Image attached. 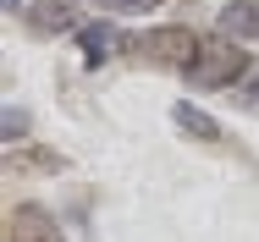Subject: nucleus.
Wrapping results in <instances>:
<instances>
[{"instance_id":"3","label":"nucleus","mask_w":259,"mask_h":242,"mask_svg":"<svg viewBox=\"0 0 259 242\" xmlns=\"http://www.w3.org/2000/svg\"><path fill=\"white\" fill-rule=\"evenodd\" d=\"M6 242H66V237H61V226H55L50 209L17 204V209L6 215Z\"/></svg>"},{"instance_id":"2","label":"nucleus","mask_w":259,"mask_h":242,"mask_svg":"<svg viewBox=\"0 0 259 242\" xmlns=\"http://www.w3.org/2000/svg\"><path fill=\"white\" fill-rule=\"evenodd\" d=\"M248 77V50L232 44V33H204L199 61L188 72V88H237Z\"/></svg>"},{"instance_id":"7","label":"nucleus","mask_w":259,"mask_h":242,"mask_svg":"<svg viewBox=\"0 0 259 242\" xmlns=\"http://www.w3.org/2000/svg\"><path fill=\"white\" fill-rule=\"evenodd\" d=\"M221 33L259 39V0H226V6H221Z\"/></svg>"},{"instance_id":"9","label":"nucleus","mask_w":259,"mask_h":242,"mask_svg":"<svg viewBox=\"0 0 259 242\" xmlns=\"http://www.w3.org/2000/svg\"><path fill=\"white\" fill-rule=\"evenodd\" d=\"M0 127H6V143H11V138H28V110H11V105H6Z\"/></svg>"},{"instance_id":"12","label":"nucleus","mask_w":259,"mask_h":242,"mask_svg":"<svg viewBox=\"0 0 259 242\" xmlns=\"http://www.w3.org/2000/svg\"><path fill=\"white\" fill-rule=\"evenodd\" d=\"M0 6H6V11H11V6H22V0H0Z\"/></svg>"},{"instance_id":"11","label":"nucleus","mask_w":259,"mask_h":242,"mask_svg":"<svg viewBox=\"0 0 259 242\" xmlns=\"http://www.w3.org/2000/svg\"><path fill=\"white\" fill-rule=\"evenodd\" d=\"M248 105H254V110H259V72H254V77H248Z\"/></svg>"},{"instance_id":"1","label":"nucleus","mask_w":259,"mask_h":242,"mask_svg":"<svg viewBox=\"0 0 259 242\" xmlns=\"http://www.w3.org/2000/svg\"><path fill=\"white\" fill-rule=\"evenodd\" d=\"M199 44H204V33H193V28H182V22H160V28H144L138 39H127V55L138 61V66H155V72H193V61H199Z\"/></svg>"},{"instance_id":"4","label":"nucleus","mask_w":259,"mask_h":242,"mask_svg":"<svg viewBox=\"0 0 259 242\" xmlns=\"http://www.w3.org/2000/svg\"><path fill=\"white\" fill-rule=\"evenodd\" d=\"M28 28L33 33H72L77 28V6L72 0H39V6H28Z\"/></svg>"},{"instance_id":"8","label":"nucleus","mask_w":259,"mask_h":242,"mask_svg":"<svg viewBox=\"0 0 259 242\" xmlns=\"http://www.w3.org/2000/svg\"><path fill=\"white\" fill-rule=\"evenodd\" d=\"M6 165H11V171H66V160H61V154H55V149H11V154H6Z\"/></svg>"},{"instance_id":"6","label":"nucleus","mask_w":259,"mask_h":242,"mask_svg":"<svg viewBox=\"0 0 259 242\" xmlns=\"http://www.w3.org/2000/svg\"><path fill=\"white\" fill-rule=\"evenodd\" d=\"M171 121H177L193 143H221V121H215V116H204L199 105H188V99H177V105H171Z\"/></svg>"},{"instance_id":"10","label":"nucleus","mask_w":259,"mask_h":242,"mask_svg":"<svg viewBox=\"0 0 259 242\" xmlns=\"http://www.w3.org/2000/svg\"><path fill=\"white\" fill-rule=\"evenodd\" d=\"M100 11H149V6H160V0H94Z\"/></svg>"},{"instance_id":"5","label":"nucleus","mask_w":259,"mask_h":242,"mask_svg":"<svg viewBox=\"0 0 259 242\" xmlns=\"http://www.w3.org/2000/svg\"><path fill=\"white\" fill-rule=\"evenodd\" d=\"M77 44H83V61H89V66H100V61H110L127 39H121L110 22H89V28H77Z\"/></svg>"}]
</instances>
